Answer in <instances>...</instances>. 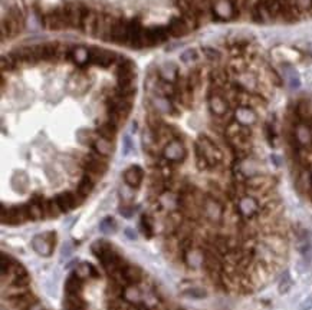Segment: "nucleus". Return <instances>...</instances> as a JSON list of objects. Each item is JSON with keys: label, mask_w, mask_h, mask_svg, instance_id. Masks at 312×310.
<instances>
[{"label": "nucleus", "mask_w": 312, "mask_h": 310, "mask_svg": "<svg viewBox=\"0 0 312 310\" xmlns=\"http://www.w3.org/2000/svg\"><path fill=\"white\" fill-rule=\"evenodd\" d=\"M109 248H112V244L111 243H108L105 240H97L92 246H91V251L95 254V257H99L104 251H107Z\"/></svg>", "instance_id": "e433bc0d"}, {"label": "nucleus", "mask_w": 312, "mask_h": 310, "mask_svg": "<svg viewBox=\"0 0 312 310\" xmlns=\"http://www.w3.org/2000/svg\"><path fill=\"white\" fill-rule=\"evenodd\" d=\"M184 294H189V296H193V297H203V296H206V291L205 290L194 287V289L186 290V291H184Z\"/></svg>", "instance_id": "09e8293b"}, {"label": "nucleus", "mask_w": 312, "mask_h": 310, "mask_svg": "<svg viewBox=\"0 0 312 310\" xmlns=\"http://www.w3.org/2000/svg\"><path fill=\"white\" fill-rule=\"evenodd\" d=\"M163 157L173 164H180L187 157V151L180 139H173L163 148Z\"/></svg>", "instance_id": "0eeeda50"}, {"label": "nucleus", "mask_w": 312, "mask_h": 310, "mask_svg": "<svg viewBox=\"0 0 312 310\" xmlns=\"http://www.w3.org/2000/svg\"><path fill=\"white\" fill-rule=\"evenodd\" d=\"M270 19L280 18V0H262Z\"/></svg>", "instance_id": "c756f323"}, {"label": "nucleus", "mask_w": 312, "mask_h": 310, "mask_svg": "<svg viewBox=\"0 0 312 310\" xmlns=\"http://www.w3.org/2000/svg\"><path fill=\"white\" fill-rule=\"evenodd\" d=\"M135 92H137V89H135V86L134 85L118 86V88L115 89L114 95H117V97L119 98H124V99H129V98H132L135 95Z\"/></svg>", "instance_id": "58836bf2"}, {"label": "nucleus", "mask_w": 312, "mask_h": 310, "mask_svg": "<svg viewBox=\"0 0 312 310\" xmlns=\"http://www.w3.org/2000/svg\"><path fill=\"white\" fill-rule=\"evenodd\" d=\"M43 25L51 29V31H61V29H66L69 28V21H68V13L66 9L59 8L55 11L49 12L48 15L43 16Z\"/></svg>", "instance_id": "39448f33"}, {"label": "nucleus", "mask_w": 312, "mask_h": 310, "mask_svg": "<svg viewBox=\"0 0 312 310\" xmlns=\"http://www.w3.org/2000/svg\"><path fill=\"white\" fill-rule=\"evenodd\" d=\"M76 139H78V142L82 144V145H92L94 141H95V138L92 137V132L86 128L79 129V131L76 132Z\"/></svg>", "instance_id": "473e14b6"}, {"label": "nucleus", "mask_w": 312, "mask_h": 310, "mask_svg": "<svg viewBox=\"0 0 312 310\" xmlns=\"http://www.w3.org/2000/svg\"><path fill=\"white\" fill-rule=\"evenodd\" d=\"M118 211L122 217L129 218V217H132V215H134V213H135V208H134L132 205H128V204H122V205L119 207Z\"/></svg>", "instance_id": "c03bdc74"}, {"label": "nucleus", "mask_w": 312, "mask_h": 310, "mask_svg": "<svg viewBox=\"0 0 312 310\" xmlns=\"http://www.w3.org/2000/svg\"><path fill=\"white\" fill-rule=\"evenodd\" d=\"M197 59H199V54H197L196 49H187V51H184L183 54L180 55V61H182L183 64L192 65L193 62H196Z\"/></svg>", "instance_id": "ea45409f"}, {"label": "nucleus", "mask_w": 312, "mask_h": 310, "mask_svg": "<svg viewBox=\"0 0 312 310\" xmlns=\"http://www.w3.org/2000/svg\"><path fill=\"white\" fill-rule=\"evenodd\" d=\"M65 9H66V13H68L69 28L82 29V5L68 3V5H65Z\"/></svg>", "instance_id": "4468645a"}, {"label": "nucleus", "mask_w": 312, "mask_h": 310, "mask_svg": "<svg viewBox=\"0 0 312 310\" xmlns=\"http://www.w3.org/2000/svg\"><path fill=\"white\" fill-rule=\"evenodd\" d=\"M94 187H95V181L85 174L78 184V193H81L84 197H88L89 194L92 193Z\"/></svg>", "instance_id": "7c9ffc66"}, {"label": "nucleus", "mask_w": 312, "mask_h": 310, "mask_svg": "<svg viewBox=\"0 0 312 310\" xmlns=\"http://www.w3.org/2000/svg\"><path fill=\"white\" fill-rule=\"evenodd\" d=\"M132 190L134 188H131L129 185H124V188H121L119 190V193H121V198H124V201L125 203H128V201H131L132 198H134V193H132Z\"/></svg>", "instance_id": "37998d69"}, {"label": "nucleus", "mask_w": 312, "mask_h": 310, "mask_svg": "<svg viewBox=\"0 0 312 310\" xmlns=\"http://www.w3.org/2000/svg\"><path fill=\"white\" fill-rule=\"evenodd\" d=\"M2 22L6 25L8 38L13 39V38H16L22 32V29L25 26V15H23V12L18 6H12L9 12H8V16Z\"/></svg>", "instance_id": "20e7f679"}, {"label": "nucleus", "mask_w": 312, "mask_h": 310, "mask_svg": "<svg viewBox=\"0 0 312 310\" xmlns=\"http://www.w3.org/2000/svg\"><path fill=\"white\" fill-rule=\"evenodd\" d=\"M99 230L104 233V234H109V233H114L117 230V223L112 217H105L104 220H101L99 223Z\"/></svg>", "instance_id": "c9c22d12"}, {"label": "nucleus", "mask_w": 312, "mask_h": 310, "mask_svg": "<svg viewBox=\"0 0 312 310\" xmlns=\"http://www.w3.org/2000/svg\"><path fill=\"white\" fill-rule=\"evenodd\" d=\"M118 61V55L108 49L89 48V65H97L101 68H109Z\"/></svg>", "instance_id": "423d86ee"}, {"label": "nucleus", "mask_w": 312, "mask_h": 310, "mask_svg": "<svg viewBox=\"0 0 312 310\" xmlns=\"http://www.w3.org/2000/svg\"><path fill=\"white\" fill-rule=\"evenodd\" d=\"M142 180H144V170L140 165H132L124 171V182L134 190L140 188Z\"/></svg>", "instance_id": "f8f14e48"}, {"label": "nucleus", "mask_w": 312, "mask_h": 310, "mask_svg": "<svg viewBox=\"0 0 312 310\" xmlns=\"http://www.w3.org/2000/svg\"><path fill=\"white\" fill-rule=\"evenodd\" d=\"M202 81H203V78H202V69L200 68H194V69L190 71V74L187 75V82H189V85H190V88L193 91L200 88Z\"/></svg>", "instance_id": "2f4dec72"}, {"label": "nucleus", "mask_w": 312, "mask_h": 310, "mask_svg": "<svg viewBox=\"0 0 312 310\" xmlns=\"http://www.w3.org/2000/svg\"><path fill=\"white\" fill-rule=\"evenodd\" d=\"M72 251H74V247L71 244V241H66L64 246H62V250H61V260L64 261L65 258L71 257Z\"/></svg>", "instance_id": "de8ad7c7"}, {"label": "nucleus", "mask_w": 312, "mask_h": 310, "mask_svg": "<svg viewBox=\"0 0 312 310\" xmlns=\"http://www.w3.org/2000/svg\"><path fill=\"white\" fill-rule=\"evenodd\" d=\"M92 150L98 152L99 155L108 158L112 152H114V147H112V141H109L107 138H102V137H97L94 144H92Z\"/></svg>", "instance_id": "aec40b11"}, {"label": "nucleus", "mask_w": 312, "mask_h": 310, "mask_svg": "<svg viewBox=\"0 0 312 310\" xmlns=\"http://www.w3.org/2000/svg\"><path fill=\"white\" fill-rule=\"evenodd\" d=\"M127 35H128V22L124 18H119L115 21L109 42L117 43V45H127Z\"/></svg>", "instance_id": "9b49d317"}, {"label": "nucleus", "mask_w": 312, "mask_h": 310, "mask_svg": "<svg viewBox=\"0 0 312 310\" xmlns=\"http://www.w3.org/2000/svg\"><path fill=\"white\" fill-rule=\"evenodd\" d=\"M131 131H132V132L137 131V122H132V128H131Z\"/></svg>", "instance_id": "864d4df0"}, {"label": "nucleus", "mask_w": 312, "mask_h": 310, "mask_svg": "<svg viewBox=\"0 0 312 310\" xmlns=\"http://www.w3.org/2000/svg\"><path fill=\"white\" fill-rule=\"evenodd\" d=\"M121 297L125 300V301L131 303V304H135V303H138V301L142 300V293H141V290L137 286L128 284V286H125L124 290H122Z\"/></svg>", "instance_id": "a878e982"}, {"label": "nucleus", "mask_w": 312, "mask_h": 310, "mask_svg": "<svg viewBox=\"0 0 312 310\" xmlns=\"http://www.w3.org/2000/svg\"><path fill=\"white\" fill-rule=\"evenodd\" d=\"M32 247H33V250H35L39 256H43V257L51 256L55 248V247L52 246L48 240H46V237H45V235H36V237H33Z\"/></svg>", "instance_id": "a211bd4d"}, {"label": "nucleus", "mask_w": 312, "mask_h": 310, "mask_svg": "<svg viewBox=\"0 0 312 310\" xmlns=\"http://www.w3.org/2000/svg\"><path fill=\"white\" fill-rule=\"evenodd\" d=\"M268 75H269V81L273 84V85L280 86L282 85V78L278 75V72L272 68H268Z\"/></svg>", "instance_id": "49530a36"}, {"label": "nucleus", "mask_w": 312, "mask_h": 310, "mask_svg": "<svg viewBox=\"0 0 312 310\" xmlns=\"http://www.w3.org/2000/svg\"><path fill=\"white\" fill-rule=\"evenodd\" d=\"M2 223L3 224H22L28 220H31L29 217V211H28V205L23 204V205H16V207H11V208H6L5 204L2 205Z\"/></svg>", "instance_id": "7ed1b4c3"}, {"label": "nucleus", "mask_w": 312, "mask_h": 310, "mask_svg": "<svg viewBox=\"0 0 312 310\" xmlns=\"http://www.w3.org/2000/svg\"><path fill=\"white\" fill-rule=\"evenodd\" d=\"M115 21L111 15H102V13H98V21H97V28H95V35L94 38L101 39V41H108L111 39V33L114 29V25Z\"/></svg>", "instance_id": "1a4fd4ad"}, {"label": "nucleus", "mask_w": 312, "mask_h": 310, "mask_svg": "<svg viewBox=\"0 0 312 310\" xmlns=\"http://www.w3.org/2000/svg\"><path fill=\"white\" fill-rule=\"evenodd\" d=\"M235 119L239 124L246 125V127H253L256 125L259 121V115L256 108L249 107V105H240V107L235 108Z\"/></svg>", "instance_id": "9d476101"}, {"label": "nucleus", "mask_w": 312, "mask_h": 310, "mask_svg": "<svg viewBox=\"0 0 312 310\" xmlns=\"http://www.w3.org/2000/svg\"><path fill=\"white\" fill-rule=\"evenodd\" d=\"M69 58L75 62L78 66H85L89 65V49H86L85 46H76L71 51Z\"/></svg>", "instance_id": "412c9836"}, {"label": "nucleus", "mask_w": 312, "mask_h": 310, "mask_svg": "<svg viewBox=\"0 0 312 310\" xmlns=\"http://www.w3.org/2000/svg\"><path fill=\"white\" fill-rule=\"evenodd\" d=\"M69 91L74 92V94H82L85 92V89L88 88V79L86 76L81 75V74H75V75L71 76L69 79Z\"/></svg>", "instance_id": "b1692460"}, {"label": "nucleus", "mask_w": 312, "mask_h": 310, "mask_svg": "<svg viewBox=\"0 0 312 310\" xmlns=\"http://www.w3.org/2000/svg\"><path fill=\"white\" fill-rule=\"evenodd\" d=\"M0 260H2V274H3V273H6V271H8L9 266H11L15 260H13L9 254H6V253H2Z\"/></svg>", "instance_id": "a18cd8bd"}, {"label": "nucleus", "mask_w": 312, "mask_h": 310, "mask_svg": "<svg viewBox=\"0 0 312 310\" xmlns=\"http://www.w3.org/2000/svg\"><path fill=\"white\" fill-rule=\"evenodd\" d=\"M75 273L76 276L79 278H82V280H85L88 277H92V278H99V273H98V270L95 268L94 264H91V263H81L79 266H76L75 268Z\"/></svg>", "instance_id": "4be33fe9"}, {"label": "nucleus", "mask_w": 312, "mask_h": 310, "mask_svg": "<svg viewBox=\"0 0 312 310\" xmlns=\"http://www.w3.org/2000/svg\"><path fill=\"white\" fill-rule=\"evenodd\" d=\"M65 290H66V294H71V296H82V291H84V280L79 278L75 273L69 274L66 281H65Z\"/></svg>", "instance_id": "f3484780"}, {"label": "nucleus", "mask_w": 312, "mask_h": 310, "mask_svg": "<svg viewBox=\"0 0 312 310\" xmlns=\"http://www.w3.org/2000/svg\"><path fill=\"white\" fill-rule=\"evenodd\" d=\"M0 66H2V71L3 72H11V71H15L18 68L16 61L13 59V56L11 54L3 55L0 58Z\"/></svg>", "instance_id": "72a5a7b5"}, {"label": "nucleus", "mask_w": 312, "mask_h": 310, "mask_svg": "<svg viewBox=\"0 0 312 310\" xmlns=\"http://www.w3.org/2000/svg\"><path fill=\"white\" fill-rule=\"evenodd\" d=\"M135 72V64L129 59L122 58L119 61L118 68H117V75H122V74H132Z\"/></svg>", "instance_id": "f704fd0d"}, {"label": "nucleus", "mask_w": 312, "mask_h": 310, "mask_svg": "<svg viewBox=\"0 0 312 310\" xmlns=\"http://www.w3.org/2000/svg\"><path fill=\"white\" fill-rule=\"evenodd\" d=\"M141 32L142 26L138 19H132L128 22V35H127V45L134 49H141Z\"/></svg>", "instance_id": "ddd939ff"}, {"label": "nucleus", "mask_w": 312, "mask_h": 310, "mask_svg": "<svg viewBox=\"0 0 312 310\" xmlns=\"http://www.w3.org/2000/svg\"><path fill=\"white\" fill-rule=\"evenodd\" d=\"M151 105L154 107V111H157L159 114H169V115H177V109L174 108L172 101L167 97H164L162 94L155 95L151 99Z\"/></svg>", "instance_id": "2eb2a0df"}, {"label": "nucleus", "mask_w": 312, "mask_h": 310, "mask_svg": "<svg viewBox=\"0 0 312 310\" xmlns=\"http://www.w3.org/2000/svg\"><path fill=\"white\" fill-rule=\"evenodd\" d=\"M82 167L85 170V174L88 177H91L94 181L101 178L108 170V161L105 157L99 155L98 152L92 151L85 157V160L82 162Z\"/></svg>", "instance_id": "f03ea898"}, {"label": "nucleus", "mask_w": 312, "mask_h": 310, "mask_svg": "<svg viewBox=\"0 0 312 310\" xmlns=\"http://www.w3.org/2000/svg\"><path fill=\"white\" fill-rule=\"evenodd\" d=\"M282 69H283L285 78L288 81V85L291 86L292 89H298L301 86V78H299V74L296 72V69L291 65H283Z\"/></svg>", "instance_id": "bb28decb"}, {"label": "nucleus", "mask_w": 312, "mask_h": 310, "mask_svg": "<svg viewBox=\"0 0 312 310\" xmlns=\"http://www.w3.org/2000/svg\"><path fill=\"white\" fill-rule=\"evenodd\" d=\"M11 284L12 286H16V287H29L31 277H29V274H23V276H19V277L15 278Z\"/></svg>", "instance_id": "79ce46f5"}, {"label": "nucleus", "mask_w": 312, "mask_h": 310, "mask_svg": "<svg viewBox=\"0 0 312 310\" xmlns=\"http://www.w3.org/2000/svg\"><path fill=\"white\" fill-rule=\"evenodd\" d=\"M124 233H125V235L128 237L129 240H137V237H138L137 233H135L132 228H125V231H124Z\"/></svg>", "instance_id": "3c124183"}, {"label": "nucleus", "mask_w": 312, "mask_h": 310, "mask_svg": "<svg viewBox=\"0 0 312 310\" xmlns=\"http://www.w3.org/2000/svg\"><path fill=\"white\" fill-rule=\"evenodd\" d=\"M86 197H84L81 193H71V191H65V193H61L58 194L56 197H55V200H56V203L59 205V208H61V211L62 213H68V211H71V210H74L76 208L78 205H81V204L84 203V200H85Z\"/></svg>", "instance_id": "6e6552de"}, {"label": "nucleus", "mask_w": 312, "mask_h": 310, "mask_svg": "<svg viewBox=\"0 0 312 310\" xmlns=\"http://www.w3.org/2000/svg\"><path fill=\"white\" fill-rule=\"evenodd\" d=\"M12 187L18 193H26V190L29 187V178H28V175L23 171L15 172L13 177H12Z\"/></svg>", "instance_id": "5701e85b"}, {"label": "nucleus", "mask_w": 312, "mask_h": 310, "mask_svg": "<svg viewBox=\"0 0 312 310\" xmlns=\"http://www.w3.org/2000/svg\"><path fill=\"white\" fill-rule=\"evenodd\" d=\"M202 54L205 55L206 59L210 61V62H219L222 59V54L217 49L212 48V46H203L202 48Z\"/></svg>", "instance_id": "4c0bfd02"}, {"label": "nucleus", "mask_w": 312, "mask_h": 310, "mask_svg": "<svg viewBox=\"0 0 312 310\" xmlns=\"http://www.w3.org/2000/svg\"><path fill=\"white\" fill-rule=\"evenodd\" d=\"M28 310H46L45 309V307H43L42 304H41V303H39V301H36V303H33L32 306H31V307H29V309Z\"/></svg>", "instance_id": "603ef678"}, {"label": "nucleus", "mask_w": 312, "mask_h": 310, "mask_svg": "<svg viewBox=\"0 0 312 310\" xmlns=\"http://www.w3.org/2000/svg\"><path fill=\"white\" fill-rule=\"evenodd\" d=\"M196 142L199 144V147H200V150L203 152V155L206 157V160H207L212 170H217L223 165L225 152L222 151V148L216 144L213 139L202 134V135H199V138L196 139Z\"/></svg>", "instance_id": "f257e3e1"}, {"label": "nucleus", "mask_w": 312, "mask_h": 310, "mask_svg": "<svg viewBox=\"0 0 312 310\" xmlns=\"http://www.w3.org/2000/svg\"><path fill=\"white\" fill-rule=\"evenodd\" d=\"M117 131H118V127H115L112 122H105V124H101L97 128L98 137H102V138H107L109 141H114L115 139V135H117Z\"/></svg>", "instance_id": "cd10ccee"}, {"label": "nucleus", "mask_w": 312, "mask_h": 310, "mask_svg": "<svg viewBox=\"0 0 312 310\" xmlns=\"http://www.w3.org/2000/svg\"><path fill=\"white\" fill-rule=\"evenodd\" d=\"M291 3L301 15L305 12L312 11V0H291Z\"/></svg>", "instance_id": "a19ab883"}, {"label": "nucleus", "mask_w": 312, "mask_h": 310, "mask_svg": "<svg viewBox=\"0 0 312 310\" xmlns=\"http://www.w3.org/2000/svg\"><path fill=\"white\" fill-rule=\"evenodd\" d=\"M121 273H122V277L127 281V284H134V286H138L144 274H142V270L138 266H134V264H125L124 267L121 268Z\"/></svg>", "instance_id": "dca6fc26"}, {"label": "nucleus", "mask_w": 312, "mask_h": 310, "mask_svg": "<svg viewBox=\"0 0 312 310\" xmlns=\"http://www.w3.org/2000/svg\"><path fill=\"white\" fill-rule=\"evenodd\" d=\"M169 31H170V35L174 38H183L190 32V28L183 18H173L170 21V25H169Z\"/></svg>", "instance_id": "6ab92c4d"}, {"label": "nucleus", "mask_w": 312, "mask_h": 310, "mask_svg": "<svg viewBox=\"0 0 312 310\" xmlns=\"http://www.w3.org/2000/svg\"><path fill=\"white\" fill-rule=\"evenodd\" d=\"M132 150V142H131V138L128 135L124 137V155H128L129 151Z\"/></svg>", "instance_id": "8fccbe9b"}, {"label": "nucleus", "mask_w": 312, "mask_h": 310, "mask_svg": "<svg viewBox=\"0 0 312 310\" xmlns=\"http://www.w3.org/2000/svg\"><path fill=\"white\" fill-rule=\"evenodd\" d=\"M140 227L142 234L145 235L147 238H151V237L154 235V227H155V223H154V218L151 217L150 214H142V215H141Z\"/></svg>", "instance_id": "c85d7f7f"}, {"label": "nucleus", "mask_w": 312, "mask_h": 310, "mask_svg": "<svg viewBox=\"0 0 312 310\" xmlns=\"http://www.w3.org/2000/svg\"><path fill=\"white\" fill-rule=\"evenodd\" d=\"M159 75H160V79L162 81H166V82H172V84H176L177 78H179V71L177 68L173 64H166L163 65L162 68L159 69Z\"/></svg>", "instance_id": "393cba45"}]
</instances>
